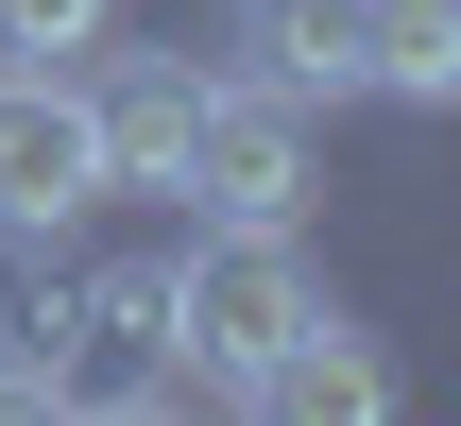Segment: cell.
<instances>
[{"mask_svg":"<svg viewBox=\"0 0 461 426\" xmlns=\"http://www.w3.org/2000/svg\"><path fill=\"white\" fill-rule=\"evenodd\" d=\"M308 324H325V273L291 256V222H205L171 256V359H188V393H257Z\"/></svg>","mask_w":461,"mask_h":426,"instance_id":"6da1fadb","label":"cell"},{"mask_svg":"<svg viewBox=\"0 0 461 426\" xmlns=\"http://www.w3.org/2000/svg\"><path fill=\"white\" fill-rule=\"evenodd\" d=\"M103 205V120L86 68H0V256H51Z\"/></svg>","mask_w":461,"mask_h":426,"instance_id":"7a4b0ae2","label":"cell"},{"mask_svg":"<svg viewBox=\"0 0 461 426\" xmlns=\"http://www.w3.org/2000/svg\"><path fill=\"white\" fill-rule=\"evenodd\" d=\"M171 188H188L205 222H291V205H308V102H291V85H257V68H240V85H205V120H188V171H171Z\"/></svg>","mask_w":461,"mask_h":426,"instance_id":"3957f363","label":"cell"},{"mask_svg":"<svg viewBox=\"0 0 461 426\" xmlns=\"http://www.w3.org/2000/svg\"><path fill=\"white\" fill-rule=\"evenodd\" d=\"M86 120H103V188H171L188 171V120H205V68L188 51H86Z\"/></svg>","mask_w":461,"mask_h":426,"instance_id":"277c9868","label":"cell"},{"mask_svg":"<svg viewBox=\"0 0 461 426\" xmlns=\"http://www.w3.org/2000/svg\"><path fill=\"white\" fill-rule=\"evenodd\" d=\"M222 51L291 102H376V0H240Z\"/></svg>","mask_w":461,"mask_h":426,"instance_id":"5b68a950","label":"cell"},{"mask_svg":"<svg viewBox=\"0 0 461 426\" xmlns=\"http://www.w3.org/2000/svg\"><path fill=\"white\" fill-rule=\"evenodd\" d=\"M240 410H274V426H376V410H393V359H376V342L325 307V324H308V342H291V359H274Z\"/></svg>","mask_w":461,"mask_h":426,"instance_id":"8992f818","label":"cell"},{"mask_svg":"<svg viewBox=\"0 0 461 426\" xmlns=\"http://www.w3.org/2000/svg\"><path fill=\"white\" fill-rule=\"evenodd\" d=\"M376 102H461V0H376Z\"/></svg>","mask_w":461,"mask_h":426,"instance_id":"52a82bcc","label":"cell"},{"mask_svg":"<svg viewBox=\"0 0 461 426\" xmlns=\"http://www.w3.org/2000/svg\"><path fill=\"white\" fill-rule=\"evenodd\" d=\"M120 34V0H0V68H86Z\"/></svg>","mask_w":461,"mask_h":426,"instance_id":"ba28073f","label":"cell"}]
</instances>
